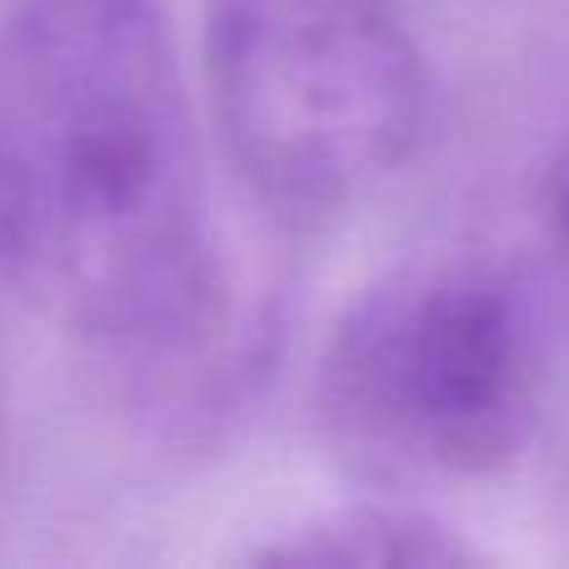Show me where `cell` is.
<instances>
[{
	"mask_svg": "<svg viewBox=\"0 0 569 569\" xmlns=\"http://www.w3.org/2000/svg\"><path fill=\"white\" fill-rule=\"evenodd\" d=\"M0 276L130 370L220 350L226 246L156 0H16L0 20Z\"/></svg>",
	"mask_w": 569,
	"mask_h": 569,
	"instance_id": "cell-1",
	"label": "cell"
},
{
	"mask_svg": "<svg viewBox=\"0 0 569 569\" xmlns=\"http://www.w3.org/2000/svg\"><path fill=\"white\" fill-rule=\"evenodd\" d=\"M545 330L490 256H430L365 284L315 360L325 455L370 495L425 500L495 480L540 415Z\"/></svg>",
	"mask_w": 569,
	"mask_h": 569,
	"instance_id": "cell-2",
	"label": "cell"
},
{
	"mask_svg": "<svg viewBox=\"0 0 569 569\" xmlns=\"http://www.w3.org/2000/svg\"><path fill=\"white\" fill-rule=\"evenodd\" d=\"M200 100L240 190L320 226L420 156L435 70L410 0H206Z\"/></svg>",
	"mask_w": 569,
	"mask_h": 569,
	"instance_id": "cell-3",
	"label": "cell"
},
{
	"mask_svg": "<svg viewBox=\"0 0 569 569\" xmlns=\"http://www.w3.org/2000/svg\"><path fill=\"white\" fill-rule=\"evenodd\" d=\"M250 560L280 569H470L485 555L420 500L370 495L284 525Z\"/></svg>",
	"mask_w": 569,
	"mask_h": 569,
	"instance_id": "cell-4",
	"label": "cell"
},
{
	"mask_svg": "<svg viewBox=\"0 0 569 569\" xmlns=\"http://www.w3.org/2000/svg\"><path fill=\"white\" fill-rule=\"evenodd\" d=\"M550 226H555V246H560V266L569 280V136L550 170Z\"/></svg>",
	"mask_w": 569,
	"mask_h": 569,
	"instance_id": "cell-5",
	"label": "cell"
}]
</instances>
